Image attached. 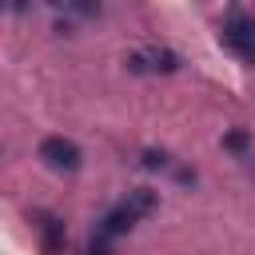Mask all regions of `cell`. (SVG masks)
Wrapping results in <instances>:
<instances>
[{
    "label": "cell",
    "instance_id": "obj_1",
    "mask_svg": "<svg viewBox=\"0 0 255 255\" xmlns=\"http://www.w3.org/2000/svg\"><path fill=\"white\" fill-rule=\"evenodd\" d=\"M219 44H223L231 56H239L243 64H255V16L231 8L227 20L219 24Z\"/></svg>",
    "mask_w": 255,
    "mask_h": 255
},
{
    "label": "cell",
    "instance_id": "obj_6",
    "mask_svg": "<svg viewBox=\"0 0 255 255\" xmlns=\"http://www.w3.org/2000/svg\"><path fill=\"white\" fill-rule=\"evenodd\" d=\"M84 255H112V247H108V239L104 235H92V243H88V251Z\"/></svg>",
    "mask_w": 255,
    "mask_h": 255
},
{
    "label": "cell",
    "instance_id": "obj_3",
    "mask_svg": "<svg viewBox=\"0 0 255 255\" xmlns=\"http://www.w3.org/2000/svg\"><path fill=\"white\" fill-rule=\"evenodd\" d=\"M40 159H44V167H52V171H76L84 155H80V147H76L72 139L48 135V139L40 143Z\"/></svg>",
    "mask_w": 255,
    "mask_h": 255
},
{
    "label": "cell",
    "instance_id": "obj_5",
    "mask_svg": "<svg viewBox=\"0 0 255 255\" xmlns=\"http://www.w3.org/2000/svg\"><path fill=\"white\" fill-rule=\"evenodd\" d=\"M139 167H147V171H163V167H167V151H155V147H147V151L139 155Z\"/></svg>",
    "mask_w": 255,
    "mask_h": 255
},
{
    "label": "cell",
    "instance_id": "obj_7",
    "mask_svg": "<svg viewBox=\"0 0 255 255\" xmlns=\"http://www.w3.org/2000/svg\"><path fill=\"white\" fill-rule=\"evenodd\" d=\"M223 147H231V151H243V147H247V135H243V131H231V135L223 139Z\"/></svg>",
    "mask_w": 255,
    "mask_h": 255
},
{
    "label": "cell",
    "instance_id": "obj_2",
    "mask_svg": "<svg viewBox=\"0 0 255 255\" xmlns=\"http://www.w3.org/2000/svg\"><path fill=\"white\" fill-rule=\"evenodd\" d=\"M183 60L171 52V48H163V44H151V48H139L135 56H128V68L131 72H151V76H167V72H175Z\"/></svg>",
    "mask_w": 255,
    "mask_h": 255
},
{
    "label": "cell",
    "instance_id": "obj_4",
    "mask_svg": "<svg viewBox=\"0 0 255 255\" xmlns=\"http://www.w3.org/2000/svg\"><path fill=\"white\" fill-rule=\"evenodd\" d=\"M64 247H68L64 219L52 215V211H44V215H40V251H44V255H64Z\"/></svg>",
    "mask_w": 255,
    "mask_h": 255
}]
</instances>
